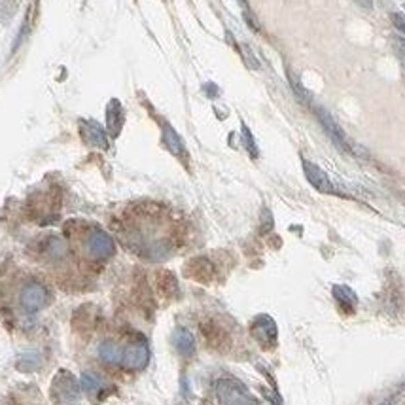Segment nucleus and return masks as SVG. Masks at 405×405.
Segmentation results:
<instances>
[{
    "instance_id": "f8f14e48",
    "label": "nucleus",
    "mask_w": 405,
    "mask_h": 405,
    "mask_svg": "<svg viewBox=\"0 0 405 405\" xmlns=\"http://www.w3.org/2000/svg\"><path fill=\"white\" fill-rule=\"evenodd\" d=\"M172 343L177 346L178 353L186 356V358L196 353V339H193V335L186 327H178L175 335H172Z\"/></svg>"
},
{
    "instance_id": "f3484780",
    "label": "nucleus",
    "mask_w": 405,
    "mask_h": 405,
    "mask_svg": "<svg viewBox=\"0 0 405 405\" xmlns=\"http://www.w3.org/2000/svg\"><path fill=\"white\" fill-rule=\"evenodd\" d=\"M394 50H396V55L398 59L402 61V65L405 66V38H394Z\"/></svg>"
},
{
    "instance_id": "f03ea898",
    "label": "nucleus",
    "mask_w": 405,
    "mask_h": 405,
    "mask_svg": "<svg viewBox=\"0 0 405 405\" xmlns=\"http://www.w3.org/2000/svg\"><path fill=\"white\" fill-rule=\"evenodd\" d=\"M52 394L55 405H78L80 402V386L68 371L57 373Z\"/></svg>"
},
{
    "instance_id": "a211bd4d",
    "label": "nucleus",
    "mask_w": 405,
    "mask_h": 405,
    "mask_svg": "<svg viewBox=\"0 0 405 405\" xmlns=\"http://www.w3.org/2000/svg\"><path fill=\"white\" fill-rule=\"evenodd\" d=\"M392 21L396 29L405 34V15H402V13H392Z\"/></svg>"
},
{
    "instance_id": "f257e3e1",
    "label": "nucleus",
    "mask_w": 405,
    "mask_h": 405,
    "mask_svg": "<svg viewBox=\"0 0 405 405\" xmlns=\"http://www.w3.org/2000/svg\"><path fill=\"white\" fill-rule=\"evenodd\" d=\"M216 396L220 405H260L256 402L246 386L235 379H220L216 383Z\"/></svg>"
},
{
    "instance_id": "20e7f679",
    "label": "nucleus",
    "mask_w": 405,
    "mask_h": 405,
    "mask_svg": "<svg viewBox=\"0 0 405 405\" xmlns=\"http://www.w3.org/2000/svg\"><path fill=\"white\" fill-rule=\"evenodd\" d=\"M20 303L27 313H38L40 309L46 307L47 290L40 282H29L21 290Z\"/></svg>"
},
{
    "instance_id": "7ed1b4c3",
    "label": "nucleus",
    "mask_w": 405,
    "mask_h": 405,
    "mask_svg": "<svg viewBox=\"0 0 405 405\" xmlns=\"http://www.w3.org/2000/svg\"><path fill=\"white\" fill-rule=\"evenodd\" d=\"M85 249L93 260H108L116 252V244L112 241V237L105 233L103 229H91L87 235V241H85Z\"/></svg>"
},
{
    "instance_id": "aec40b11",
    "label": "nucleus",
    "mask_w": 405,
    "mask_h": 405,
    "mask_svg": "<svg viewBox=\"0 0 405 405\" xmlns=\"http://www.w3.org/2000/svg\"><path fill=\"white\" fill-rule=\"evenodd\" d=\"M358 4H362L364 8H371V0H356Z\"/></svg>"
},
{
    "instance_id": "9b49d317",
    "label": "nucleus",
    "mask_w": 405,
    "mask_h": 405,
    "mask_svg": "<svg viewBox=\"0 0 405 405\" xmlns=\"http://www.w3.org/2000/svg\"><path fill=\"white\" fill-rule=\"evenodd\" d=\"M124 125V110L118 101H112L110 105L106 106V127L110 131L112 137H118Z\"/></svg>"
},
{
    "instance_id": "0eeeda50",
    "label": "nucleus",
    "mask_w": 405,
    "mask_h": 405,
    "mask_svg": "<svg viewBox=\"0 0 405 405\" xmlns=\"http://www.w3.org/2000/svg\"><path fill=\"white\" fill-rule=\"evenodd\" d=\"M316 116H318V119H321L322 127L326 129L327 137L332 138L337 146H339L341 150L345 152H351V144H348V138H346L345 131L341 129L339 125H337V122H335L330 114H327L324 108H316Z\"/></svg>"
},
{
    "instance_id": "9d476101",
    "label": "nucleus",
    "mask_w": 405,
    "mask_h": 405,
    "mask_svg": "<svg viewBox=\"0 0 405 405\" xmlns=\"http://www.w3.org/2000/svg\"><path fill=\"white\" fill-rule=\"evenodd\" d=\"M124 348L118 343H114V341H105L103 345L98 346L101 360L106 362V364H110V366H122L124 364Z\"/></svg>"
},
{
    "instance_id": "2eb2a0df",
    "label": "nucleus",
    "mask_w": 405,
    "mask_h": 405,
    "mask_svg": "<svg viewBox=\"0 0 405 405\" xmlns=\"http://www.w3.org/2000/svg\"><path fill=\"white\" fill-rule=\"evenodd\" d=\"M163 140L175 156H182L184 154V142L180 140V137L177 135V131L170 127V125H165L163 127Z\"/></svg>"
},
{
    "instance_id": "412c9836",
    "label": "nucleus",
    "mask_w": 405,
    "mask_h": 405,
    "mask_svg": "<svg viewBox=\"0 0 405 405\" xmlns=\"http://www.w3.org/2000/svg\"><path fill=\"white\" fill-rule=\"evenodd\" d=\"M383 405H390V402H385V404H383Z\"/></svg>"
},
{
    "instance_id": "ddd939ff",
    "label": "nucleus",
    "mask_w": 405,
    "mask_h": 405,
    "mask_svg": "<svg viewBox=\"0 0 405 405\" xmlns=\"http://www.w3.org/2000/svg\"><path fill=\"white\" fill-rule=\"evenodd\" d=\"M188 274L193 277L196 281L207 282L210 281V277H212V265H210L209 260H205V258H197L193 262L188 265Z\"/></svg>"
},
{
    "instance_id": "6e6552de",
    "label": "nucleus",
    "mask_w": 405,
    "mask_h": 405,
    "mask_svg": "<svg viewBox=\"0 0 405 405\" xmlns=\"http://www.w3.org/2000/svg\"><path fill=\"white\" fill-rule=\"evenodd\" d=\"M150 362V351L144 343H137V345H131L124 354V364L122 366L125 369H131V371H140L144 367L148 366Z\"/></svg>"
},
{
    "instance_id": "4468645a",
    "label": "nucleus",
    "mask_w": 405,
    "mask_h": 405,
    "mask_svg": "<svg viewBox=\"0 0 405 405\" xmlns=\"http://www.w3.org/2000/svg\"><path fill=\"white\" fill-rule=\"evenodd\" d=\"M334 297L339 301L341 305H343V309H346L348 313H353L354 307H356V303H358V297H356V294H354L353 290L348 286H341V284L334 286Z\"/></svg>"
},
{
    "instance_id": "423d86ee",
    "label": "nucleus",
    "mask_w": 405,
    "mask_h": 405,
    "mask_svg": "<svg viewBox=\"0 0 405 405\" xmlns=\"http://www.w3.org/2000/svg\"><path fill=\"white\" fill-rule=\"evenodd\" d=\"M303 172H305L309 184L313 186L314 190H318L321 193H337V188L332 182V178L327 177L318 165L311 163V161H303Z\"/></svg>"
},
{
    "instance_id": "39448f33",
    "label": "nucleus",
    "mask_w": 405,
    "mask_h": 405,
    "mask_svg": "<svg viewBox=\"0 0 405 405\" xmlns=\"http://www.w3.org/2000/svg\"><path fill=\"white\" fill-rule=\"evenodd\" d=\"M250 332H252V337H254L262 346H274L277 337H279L277 324H274L273 318L267 316V314L256 316L254 322H252V326H250Z\"/></svg>"
},
{
    "instance_id": "6ab92c4d",
    "label": "nucleus",
    "mask_w": 405,
    "mask_h": 405,
    "mask_svg": "<svg viewBox=\"0 0 405 405\" xmlns=\"http://www.w3.org/2000/svg\"><path fill=\"white\" fill-rule=\"evenodd\" d=\"M242 133H244V140H246V146H249V150L252 152L256 156V148H254V140H252V137H250V133L246 127H242Z\"/></svg>"
},
{
    "instance_id": "dca6fc26",
    "label": "nucleus",
    "mask_w": 405,
    "mask_h": 405,
    "mask_svg": "<svg viewBox=\"0 0 405 405\" xmlns=\"http://www.w3.org/2000/svg\"><path fill=\"white\" fill-rule=\"evenodd\" d=\"M80 385H82V388H84L85 392L89 394V396H97V394L105 388V383L98 379L95 373H89V371L82 375V383H80Z\"/></svg>"
},
{
    "instance_id": "1a4fd4ad",
    "label": "nucleus",
    "mask_w": 405,
    "mask_h": 405,
    "mask_svg": "<svg viewBox=\"0 0 405 405\" xmlns=\"http://www.w3.org/2000/svg\"><path fill=\"white\" fill-rule=\"evenodd\" d=\"M80 131H82V137L87 144L91 146H97V148H103L106 150L108 148V138H106V131L95 122H82L80 125Z\"/></svg>"
}]
</instances>
